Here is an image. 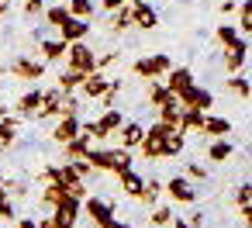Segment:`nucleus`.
<instances>
[{"label":"nucleus","mask_w":252,"mask_h":228,"mask_svg":"<svg viewBox=\"0 0 252 228\" xmlns=\"http://www.w3.org/2000/svg\"><path fill=\"white\" fill-rule=\"evenodd\" d=\"M187 173H190L193 180H204V176H207V169H204V166H197V163H190V166H187Z\"/></svg>","instance_id":"37998d69"},{"label":"nucleus","mask_w":252,"mask_h":228,"mask_svg":"<svg viewBox=\"0 0 252 228\" xmlns=\"http://www.w3.org/2000/svg\"><path fill=\"white\" fill-rule=\"evenodd\" d=\"M118 176H121V190H125L128 197H135V200H138V197H142V187H145V180H142L135 169H125V173H118Z\"/></svg>","instance_id":"aec40b11"},{"label":"nucleus","mask_w":252,"mask_h":228,"mask_svg":"<svg viewBox=\"0 0 252 228\" xmlns=\"http://www.w3.org/2000/svg\"><path fill=\"white\" fill-rule=\"evenodd\" d=\"M42 11H45V0H25V14L28 18H38Z\"/></svg>","instance_id":"58836bf2"},{"label":"nucleus","mask_w":252,"mask_h":228,"mask_svg":"<svg viewBox=\"0 0 252 228\" xmlns=\"http://www.w3.org/2000/svg\"><path fill=\"white\" fill-rule=\"evenodd\" d=\"M80 211H83V200H76V197H66L63 204H56V207H52V221H56V228H76Z\"/></svg>","instance_id":"39448f33"},{"label":"nucleus","mask_w":252,"mask_h":228,"mask_svg":"<svg viewBox=\"0 0 252 228\" xmlns=\"http://www.w3.org/2000/svg\"><path fill=\"white\" fill-rule=\"evenodd\" d=\"M35 225H38V228H56V221H52V218H42V221H35Z\"/></svg>","instance_id":"09e8293b"},{"label":"nucleus","mask_w":252,"mask_h":228,"mask_svg":"<svg viewBox=\"0 0 252 228\" xmlns=\"http://www.w3.org/2000/svg\"><path fill=\"white\" fill-rule=\"evenodd\" d=\"M18 138V121L14 118H0V149H7Z\"/></svg>","instance_id":"cd10ccee"},{"label":"nucleus","mask_w":252,"mask_h":228,"mask_svg":"<svg viewBox=\"0 0 252 228\" xmlns=\"http://www.w3.org/2000/svg\"><path fill=\"white\" fill-rule=\"evenodd\" d=\"M169 97H176V94H169V90H166V83H159V80H152V83H149V104H152V107L166 104Z\"/></svg>","instance_id":"c85d7f7f"},{"label":"nucleus","mask_w":252,"mask_h":228,"mask_svg":"<svg viewBox=\"0 0 252 228\" xmlns=\"http://www.w3.org/2000/svg\"><path fill=\"white\" fill-rule=\"evenodd\" d=\"M183 149H187V135H183L180 128H169V131L162 135V152H166V156H180Z\"/></svg>","instance_id":"a211bd4d"},{"label":"nucleus","mask_w":252,"mask_h":228,"mask_svg":"<svg viewBox=\"0 0 252 228\" xmlns=\"http://www.w3.org/2000/svg\"><path fill=\"white\" fill-rule=\"evenodd\" d=\"M11 73H14L18 80H38V76L45 73V63H38V59H18V63L11 66Z\"/></svg>","instance_id":"2eb2a0df"},{"label":"nucleus","mask_w":252,"mask_h":228,"mask_svg":"<svg viewBox=\"0 0 252 228\" xmlns=\"http://www.w3.org/2000/svg\"><path fill=\"white\" fill-rule=\"evenodd\" d=\"M162 197V180H145V187H142V204H152L156 207V200Z\"/></svg>","instance_id":"c756f323"},{"label":"nucleus","mask_w":252,"mask_h":228,"mask_svg":"<svg viewBox=\"0 0 252 228\" xmlns=\"http://www.w3.org/2000/svg\"><path fill=\"white\" fill-rule=\"evenodd\" d=\"M142 135H145V128H142L138 121H121V128H118V138H121V149H138V142H142Z\"/></svg>","instance_id":"4468645a"},{"label":"nucleus","mask_w":252,"mask_h":228,"mask_svg":"<svg viewBox=\"0 0 252 228\" xmlns=\"http://www.w3.org/2000/svg\"><path fill=\"white\" fill-rule=\"evenodd\" d=\"M83 211L90 214L94 225H104V221L114 218V204L111 200H100V197H83Z\"/></svg>","instance_id":"9b49d317"},{"label":"nucleus","mask_w":252,"mask_h":228,"mask_svg":"<svg viewBox=\"0 0 252 228\" xmlns=\"http://www.w3.org/2000/svg\"><path fill=\"white\" fill-rule=\"evenodd\" d=\"M66 11H69L73 18L90 21V18H94V11H97V4H94V0H69V4H66Z\"/></svg>","instance_id":"a878e982"},{"label":"nucleus","mask_w":252,"mask_h":228,"mask_svg":"<svg viewBox=\"0 0 252 228\" xmlns=\"http://www.w3.org/2000/svg\"><path fill=\"white\" fill-rule=\"evenodd\" d=\"M162 194H169L176 204H193V200H197L193 183H190V180H183V176H173L169 183H162Z\"/></svg>","instance_id":"6e6552de"},{"label":"nucleus","mask_w":252,"mask_h":228,"mask_svg":"<svg viewBox=\"0 0 252 228\" xmlns=\"http://www.w3.org/2000/svg\"><path fill=\"white\" fill-rule=\"evenodd\" d=\"M228 90H231V94H238L242 100H249V97H252V87H249V80H245L242 73H231V80H228Z\"/></svg>","instance_id":"2f4dec72"},{"label":"nucleus","mask_w":252,"mask_h":228,"mask_svg":"<svg viewBox=\"0 0 252 228\" xmlns=\"http://www.w3.org/2000/svg\"><path fill=\"white\" fill-rule=\"evenodd\" d=\"M235 4H238V32L249 35L252 32V4L249 0H235Z\"/></svg>","instance_id":"7c9ffc66"},{"label":"nucleus","mask_w":252,"mask_h":228,"mask_svg":"<svg viewBox=\"0 0 252 228\" xmlns=\"http://www.w3.org/2000/svg\"><path fill=\"white\" fill-rule=\"evenodd\" d=\"M7 11H11V0H0V18H7Z\"/></svg>","instance_id":"de8ad7c7"},{"label":"nucleus","mask_w":252,"mask_h":228,"mask_svg":"<svg viewBox=\"0 0 252 228\" xmlns=\"http://www.w3.org/2000/svg\"><path fill=\"white\" fill-rule=\"evenodd\" d=\"M59 104H63V90H59V87H56V90H45L35 114H38V118H52V114H59Z\"/></svg>","instance_id":"f3484780"},{"label":"nucleus","mask_w":252,"mask_h":228,"mask_svg":"<svg viewBox=\"0 0 252 228\" xmlns=\"http://www.w3.org/2000/svg\"><path fill=\"white\" fill-rule=\"evenodd\" d=\"M131 169V149H111V173Z\"/></svg>","instance_id":"bb28decb"},{"label":"nucleus","mask_w":252,"mask_h":228,"mask_svg":"<svg viewBox=\"0 0 252 228\" xmlns=\"http://www.w3.org/2000/svg\"><path fill=\"white\" fill-rule=\"evenodd\" d=\"M125 4H128V0H100V11L111 14V11H118V7H125Z\"/></svg>","instance_id":"a19ab883"},{"label":"nucleus","mask_w":252,"mask_h":228,"mask_svg":"<svg viewBox=\"0 0 252 228\" xmlns=\"http://www.w3.org/2000/svg\"><path fill=\"white\" fill-rule=\"evenodd\" d=\"M214 38H218V45H221V49H231V45H235V42H242L245 35H238V28H235V25H218Z\"/></svg>","instance_id":"b1692460"},{"label":"nucleus","mask_w":252,"mask_h":228,"mask_svg":"<svg viewBox=\"0 0 252 228\" xmlns=\"http://www.w3.org/2000/svg\"><path fill=\"white\" fill-rule=\"evenodd\" d=\"M80 90H83V97H90V100H100V97L111 90V80L104 76V69H94V73H87V76H83Z\"/></svg>","instance_id":"0eeeda50"},{"label":"nucleus","mask_w":252,"mask_h":228,"mask_svg":"<svg viewBox=\"0 0 252 228\" xmlns=\"http://www.w3.org/2000/svg\"><path fill=\"white\" fill-rule=\"evenodd\" d=\"M231 152H235V145H231L228 138H214V142L207 145V159H211V163H224V159H231Z\"/></svg>","instance_id":"4be33fe9"},{"label":"nucleus","mask_w":252,"mask_h":228,"mask_svg":"<svg viewBox=\"0 0 252 228\" xmlns=\"http://www.w3.org/2000/svg\"><path fill=\"white\" fill-rule=\"evenodd\" d=\"M66 18H69V11H66V4H52V7L45 11V21H49L52 28H59V25H63Z\"/></svg>","instance_id":"c9c22d12"},{"label":"nucleus","mask_w":252,"mask_h":228,"mask_svg":"<svg viewBox=\"0 0 252 228\" xmlns=\"http://www.w3.org/2000/svg\"><path fill=\"white\" fill-rule=\"evenodd\" d=\"M149 221H152V225H156V228H166V225H169V221H173V211H169V207H156V211H152V218H149Z\"/></svg>","instance_id":"e433bc0d"},{"label":"nucleus","mask_w":252,"mask_h":228,"mask_svg":"<svg viewBox=\"0 0 252 228\" xmlns=\"http://www.w3.org/2000/svg\"><path fill=\"white\" fill-rule=\"evenodd\" d=\"M83 76H87V73H80V69H66V73L59 76V83H56V87H59L63 94H73V90H80Z\"/></svg>","instance_id":"393cba45"},{"label":"nucleus","mask_w":252,"mask_h":228,"mask_svg":"<svg viewBox=\"0 0 252 228\" xmlns=\"http://www.w3.org/2000/svg\"><path fill=\"white\" fill-rule=\"evenodd\" d=\"M69 166H73V169H76V176H80V180H83V176H90V173H94V166H90V163H87V159H69Z\"/></svg>","instance_id":"4c0bfd02"},{"label":"nucleus","mask_w":252,"mask_h":228,"mask_svg":"<svg viewBox=\"0 0 252 228\" xmlns=\"http://www.w3.org/2000/svg\"><path fill=\"white\" fill-rule=\"evenodd\" d=\"M200 121H204V111H190V107H183L176 128H180L183 135H187V131H200Z\"/></svg>","instance_id":"5701e85b"},{"label":"nucleus","mask_w":252,"mask_h":228,"mask_svg":"<svg viewBox=\"0 0 252 228\" xmlns=\"http://www.w3.org/2000/svg\"><path fill=\"white\" fill-rule=\"evenodd\" d=\"M111 14H114V18H111V28H114V32H128V28H131L128 4H125V7H118V11H111Z\"/></svg>","instance_id":"72a5a7b5"},{"label":"nucleus","mask_w":252,"mask_h":228,"mask_svg":"<svg viewBox=\"0 0 252 228\" xmlns=\"http://www.w3.org/2000/svg\"><path fill=\"white\" fill-rule=\"evenodd\" d=\"M187 225H190V228H204V214H190Z\"/></svg>","instance_id":"a18cd8bd"},{"label":"nucleus","mask_w":252,"mask_h":228,"mask_svg":"<svg viewBox=\"0 0 252 228\" xmlns=\"http://www.w3.org/2000/svg\"><path fill=\"white\" fill-rule=\"evenodd\" d=\"M56 32H59V38H63V42H83V38L90 35V21H83V18H73V14H69Z\"/></svg>","instance_id":"1a4fd4ad"},{"label":"nucleus","mask_w":252,"mask_h":228,"mask_svg":"<svg viewBox=\"0 0 252 228\" xmlns=\"http://www.w3.org/2000/svg\"><path fill=\"white\" fill-rule=\"evenodd\" d=\"M66 45H69V42H63V38H42V42H38L42 63H59V59H66Z\"/></svg>","instance_id":"ddd939ff"},{"label":"nucleus","mask_w":252,"mask_h":228,"mask_svg":"<svg viewBox=\"0 0 252 228\" xmlns=\"http://www.w3.org/2000/svg\"><path fill=\"white\" fill-rule=\"evenodd\" d=\"M169 228H190V225H187L183 218H173V221H169Z\"/></svg>","instance_id":"8fccbe9b"},{"label":"nucleus","mask_w":252,"mask_h":228,"mask_svg":"<svg viewBox=\"0 0 252 228\" xmlns=\"http://www.w3.org/2000/svg\"><path fill=\"white\" fill-rule=\"evenodd\" d=\"M121 111L118 107H107L104 111V118H97V121H90V125H83L94 138H107V135H118V128H121Z\"/></svg>","instance_id":"20e7f679"},{"label":"nucleus","mask_w":252,"mask_h":228,"mask_svg":"<svg viewBox=\"0 0 252 228\" xmlns=\"http://www.w3.org/2000/svg\"><path fill=\"white\" fill-rule=\"evenodd\" d=\"M128 14H131V28H142V32H152L159 25V14L152 4L145 0H128Z\"/></svg>","instance_id":"7ed1b4c3"},{"label":"nucleus","mask_w":252,"mask_h":228,"mask_svg":"<svg viewBox=\"0 0 252 228\" xmlns=\"http://www.w3.org/2000/svg\"><path fill=\"white\" fill-rule=\"evenodd\" d=\"M97 228H131L128 221H118V218H111V221H104V225H97Z\"/></svg>","instance_id":"c03bdc74"},{"label":"nucleus","mask_w":252,"mask_h":228,"mask_svg":"<svg viewBox=\"0 0 252 228\" xmlns=\"http://www.w3.org/2000/svg\"><path fill=\"white\" fill-rule=\"evenodd\" d=\"M0 218L14 221V204H11V200H0Z\"/></svg>","instance_id":"79ce46f5"},{"label":"nucleus","mask_w":252,"mask_h":228,"mask_svg":"<svg viewBox=\"0 0 252 228\" xmlns=\"http://www.w3.org/2000/svg\"><path fill=\"white\" fill-rule=\"evenodd\" d=\"M166 69H169L166 52H152V56H142V59L131 63V73L142 76V80H159V76H166Z\"/></svg>","instance_id":"f257e3e1"},{"label":"nucleus","mask_w":252,"mask_h":228,"mask_svg":"<svg viewBox=\"0 0 252 228\" xmlns=\"http://www.w3.org/2000/svg\"><path fill=\"white\" fill-rule=\"evenodd\" d=\"M76 131H80V118H63V121L56 125V131H52V138H56L59 145H66V142H69V138H73Z\"/></svg>","instance_id":"412c9836"},{"label":"nucleus","mask_w":252,"mask_h":228,"mask_svg":"<svg viewBox=\"0 0 252 228\" xmlns=\"http://www.w3.org/2000/svg\"><path fill=\"white\" fill-rule=\"evenodd\" d=\"M38 100H42V90H28V94L18 100V114H35V111H38Z\"/></svg>","instance_id":"473e14b6"},{"label":"nucleus","mask_w":252,"mask_h":228,"mask_svg":"<svg viewBox=\"0 0 252 228\" xmlns=\"http://www.w3.org/2000/svg\"><path fill=\"white\" fill-rule=\"evenodd\" d=\"M180 114H183V104H180V97H169L166 104H159V118H156V121H166V125H173V128H176Z\"/></svg>","instance_id":"6ab92c4d"},{"label":"nucleus","mask_w":252,"mask_h":228,"mask_svg":"<svg viewBox=\"0 0 252 228\" xmlns=\"http://www.w3.org/2000/svg\"><path fill=\"white\" fill-rule=\"evenodd\" d=\"M66 197H69V190H66L63 183H49V187H45V204L56 207V204H63Z\"/></svg>","instance_id":"f704fd0d"},{"label":"nucleus","mask_w":252,"mask_h":228,"mask_svg":"<svg viewBox=\"0 0 252 228\" xmlns=\"http://www.w3.org/2000/svg\"><path fill=\"white\" fill-rule=\"evenodd\" d=\"M162 83H166V90H169V94H176V97H180V94H183L187 87H193L197 80H193V73H190L187 66H176V69L169 66V69H166V80H162Z\"/></svg>","instance_id":"9d476101"},{"label":"nucleus","mask_w":252,"mask_h":228,"mask_svg":"<svg viewBox=\"0 0 252 228\" xmlns=\"http://www.w3.org/2000/svg\"><path fill=\"white\" fill-rule=\"evenodd\" d=\"M180 104L190 107V111H204V114H207L211 104H214V94H211L207 87H197V83H193V87H187V90L180 94Z\"/></svg>","instance_id":"423d86ee"},{"label":"nucleus","mask_w":252,"mask_h":228,"mask_svg":"<svg viewBox=\"0 0 252 228\" xmlns=\"http://www.w3.org/2000/svg\"><path fill=\"white\" fill-rule=\"evenodd\" d=\"M66 59H69V69H80V73H94L97 69V52L87 42H69L66 45Z\"/></svg>","instance_id":"f03ea898"},{"label":"nucleus","mask_w":252,"mask_h":228,"mask_svg":"<svg viewBox=\"0 0 252 228\" xmlns=\"http://www.w3.org/2000/svg\"><path fill=\"white\" fill-rule=\"evenodd\" d=\"M42 180H45V187H49V183H59V166H45Z\"/></svg>","instance_id":"ea45409f"},{"label":"nucleus","mask_w":252,"mask_h":228,"mask_svg":"<svg viewBox=\"0 0 252 228\" xmlns=\"http://www.w3.org/2000/svg\"><path fill=\"white\" fill-rule=\"evenodd\" d=\"M18 228H38V225H35L32 218H18Z\"/></svg>","instance_id":"49530a36"},{"label":"nucleus","mask_w":252,"mask_h":228,"mask_svg":"<svg viewBox=\"0 0 252 228\" xmlns=\"http://www.w3.org/2000/svg\"><path fill=\"white\" fill-rule=\"evenodd\" d=\"M200 131H204V135H211V138H224V135L231 131V121H228V118H218V114H204Z\"/></svg>","instance_id":"dca6fc26"},{"label":"nucleus","mask_w":252,"mask_h":228,"mask_svg":"<svg viewBox=\"0 0 252 228\" xmlns=\"http://www.w3.org/2000/svg\"><path fill=\"white\" fill-rule=\"evenodd\" d=\"M249 63V42H235L231 49H224V69L228 73H242V66Z\"/></svg>","instance_id":"f8f14e48"}]
</instances>
